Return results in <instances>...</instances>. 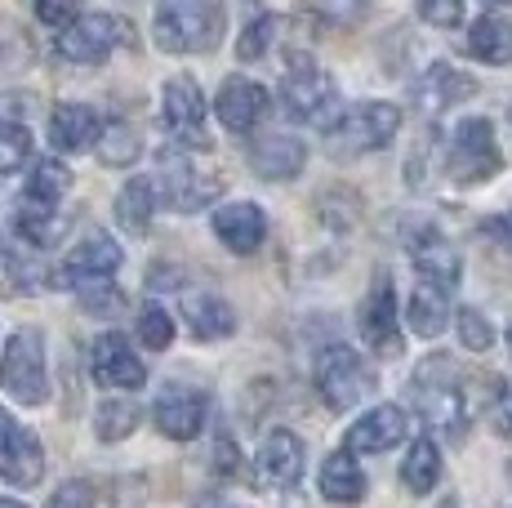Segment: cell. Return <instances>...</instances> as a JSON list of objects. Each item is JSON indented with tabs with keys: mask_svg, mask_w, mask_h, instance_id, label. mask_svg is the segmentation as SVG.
<instances>
[{
	"mask_svg": "<svg viewBox=\"0 0 512 508\" xmlns=\"http://www.w3.org/2000/svg\"><path fill=\"white\" fill-rule=\"evenodd\" d=\"M223 27H228L223 0H161L156 5V45L165 54L219 50Z\"/></svg>",
	"mask_w": 512,
	"mask_h": 508,
	"instance_id": "6da1fadb",
	"label": "cell"
},
{
	"mask_svg": "<svg viewBox=\"0 0 512 508\" xmlns=\"http://www.w3.org/2000/svg\"><path fill=\"white\" fill-rule=\"evenodd\" d=\"M410 402H415L419 419L441 433H464L468 424V402H464V379L450 357H428L419 375L410 379Z\"/></svg>",
	"mask_w": 512,
	"mask_h": 508,
	"instance_id": "7a4b0ae2",
	"label": "cell"
},
{
	"mask_svg": "<svg viewBox=\"0 0 512 508\" xmlns=\"http://www.w3.org/2000/svg\"><path fill=\"white\" fill-rule=\"evenodd\" d=\"M401 130V107L392 103H357L348 112L334 116V125L326 130V152L334 161H357L379 148H388Z\"/></svg>",
	"mask_w": 512,
	"mask_h": 508,
	"instance_id": "3957f363",
	"label": "cell"
},
{
	"mask_svg": "<svg viewBox=\"0 0 512 508\" xmlns=\"http://www.w3.org/2000/svg\"><path fill=\"white\" fill-rule=\"evenodd\" d=\"M0 388L18 406H41L49 397V366H45V335L41 330H14L0 357Z\"/></svg>",
	"mask_w": 512,
	"mask_h": 508,
	"instance_id": "277c9868",
	"label": "cell"
},
{
	"mask_svg": "<svg viewBox=\"0 0 512 508\" xmlns=\"http://www.w3.org/2000/svg\"><path fill=\"white\" fill-rule=\"evenodd\" d=\"M281 99H285V112H290L294 121L321 125V130H330L334 116L343 112L339 90H334V76L326 67L312 63L308 54L290 63V72H285V81H281Z\"/></svg>",
	"mask_w": 512,
	"mask_h": 508,
	"instance_id": "5b68a950",
	"label": "cell"
},
{
	"mask_svg": "<svg viewBox=\"0 0 512 508\" xmlns=\"http://www.w3.org/2000/svg\"><path fill=\"white\" fill-rule=\"evenodd\" d=\"M504 170V152H499V139H495V125L481 121V116H468V121L455 125L446 143V174L455 183H486Z\"/></svg>",
	"mask_w": 512,
	"mask_h": 508,
	"instance_id": "8992f818",
	"label": "cell"
},
{
	"mask_svg": "<svg viewBox=\"0 0 512 508\" xmlns=\"http://www.w3.org/2000/svg\"><path fill=\"white\" fill-rule=\"evenodd\" d=\"M312 379H317V393H321V402H326L330 410H352V406H361L374 393V370L343 344H334V348H326V353L317 357Z\"/></svg>",
	"mask_w": 512,
	"mask_h": 508,
	"instance_id": "52a82bcc",
	"label": "cell"
},
{
	"mask_svg": "<svg viewBox=\"0 0 512 508\" xmlns=\"http://www.w3.org/2000/svg\"><path fill=\"white\" fill-rule=\"evenodd\" d=\"M116 45H134V27L125 18L112 14H85L72 18V23L58 32V54L67 63H81V67H98Z\"/></svg>",
	"mask_w": 512,
	"mask_h": 508,
	"instance_id": "ba28073f",
	"label": "cell"
},
{
	"mask_svg": "<svg viewBox=\"0 0 512 508\" xmlns=\"http://www.w3.org/2000/svg\"><path fill=\"white\" fill-rule=\"evenodd\" d=\"M161 121L170 139L187 152H210V130H205V99L192 76H174L161 90Z\"/></svg>",
	"mask_w": 512,
	"mask_h": 508,
	"instance_id": "9c48e42d",
	"label": "cell"
},
{
	"mask_svg": "<svg viewBox=\"0 0 512 508\" xmlns=\"http://www.w3.org/2000/svg\"><path fill=\"white\" fill-rule=\"evenodd\" d=\"M0 477L9 486H36L45 477V451L41 437L27 424H18L9 410H0Z\"/></svg>",
	"mask_w": 512,
	"mask_h": 508,
	"instance_id": "30bf717a",
	"label": "cell"
},
{
	"mask_svg": "<svg viewBox=\"0 0 512 508\" xmlns=\"http://www.w3.org/2000/svg\"><path fill=\"white\" fill-rule=\"evenodd\" d=\"M361 339L370 344L374 357L392 361L401 357V326H397V295H392V277L388 272H379L366 295V304H361Z\"/></svg>",
	"mask_w": 512,
	"mask_h": 508,
	"instance_id": "8fae6325",
	"label": "cell"
},
{
	"mask_svg": "<svg viewBox=\"0 0 512 508\" xmlns=\"http://www.w3.org/2000/svg\"><path fill=\"white\" fill-rule=\"evenodd\" d=\"M121 259H125L121 246H116L107 232H90V237L63 259V268L54 272V286L81 290V286H94V281H112Z\"/></svg>",
	"mask_w": 512,
	"mask_h": 508,
	"instance_id": "7c38bea8",
	"label": "cell"
},
{
	"mask_svg": "<svg viewBox=\"0 0 512 508\" xmlns=\"http://www.w3.org/2000/svg\"><path fill=\"white\" fill-rule=\"evenodd\" d=\"M406 437H410V415L401 406L383 402V406L366 410V415L348 428L343 451H352V455H383V451H392V446H401Z\"/></svg>",
	"mask_w": 512,
	"mask_h": 508,
	"instance_id": "4fadbf2b",
	"label": "cell"
},
{
	"mask_svg": "<svg viewBox=\"0 0 512 508\" xmlns=\"http://www.w3.org/2000/svg\"><path fill=\"white\" fill-rule=\"evenodd\" d=\"M161 201L170 205V210L179 214H192L201 210V205L214 201V192H219V183L210 179V174H201L192 161H183L179 152H161Z\"/></svg>",
	"mask_w": 512,
	"mask_h": 508,
	"instance_id": "5bb4252c",
	"label": "cell"
},
{
	"mask_svg": "<svg viewBox=\"0 0 512 508\" xmlns=\"http://www.w3.org/2000/svg\"><path fill=\"white\" fill-rule=\"evenodd\" d=\"M90 375H94V384L121 388V393H134V388L147 384V370H143L139 353H134L130 339H121V335L94 339V348H90Z\"/></svg>",
	"mask_w": 512,
	"mask_h": 508,
	"instance_id": "9a60e30c",
	"label": "cell"
},
{
	"mask_svg": "<svg viewBox=\"0 0 512 508\" xmlns=\"http://www.w3.org/2000/svg\"><path fill=\"white\" fill-rule=\"evenodd\" d=\"M254 477H259L263 491H290L303 477V442L290 428L268 433V442L259 446V459H254Z\"/></svg>",
	"mask_w": 512,
	"mask_h": 508,
	"instance_id": "2e32d148",
	"label": "cell"
},
{
	"mask_svg": "<svg viewBox=\"0 0 512 508\" xmlns=\"http://www.w3.org/2000/svg\"><path fill=\"white\" fill-rule=\"evenodd\" d=\"M472 94H477V81L455 63H432L415 81V103L423 116H446L450 107L468 103Z\"/></svg>",
	"mask_w": 512,
	"mask_h": 508,
	"instance_id": "e0dca14e",
	"label": "cell"
},
{
	"mask_svg": "<svg viewBox=\"0 0 512 508\" xmlns=\"http://www.w3.org/2000/svg\"><path fill=\"white\" fill-rule=\"evenodd\" d=\"M268 90H263L259 81H245V76H228L219 90V99H214V112H219V121L228 125L232 134H250L254 125L268 116Z\"/></svg>",
	"mask_w": 512,
	"mask_h": 508,
	"instance_id": "ac0fdd59",
	"label": "cell"
},
{
	"mask_svg": "<svg viewBox=\"0 0 512 508\" xmlns=\"http://www.w3.org/2000/svg\"><path fill=\"white\" fill-rule=\"evenodd\" d=\"M152 410H156V428H161L165 437H174V442H192V437L205 428V397L187 384L161 388V397H156Z\"/></svg>",
	"mask_w": 512,
	"mask_h": 508,
	"instance_id": "d6986e66",
	"label": "cell"
},
{
	"mask_svg": "<svg viewBox=\"0 0 512 508\" xmlns=\"http://www.w3.org/2000/svg\"><path fill=\"white\" fill-rule=\"evenodd\" d=\"M214 232L232 254H254L268 237V214L250 201H228L214 210Z\"/></svg>",
	"mask_w": 512,
	"mask_h": 508,
	"instance_id": "ffe728a7",
	"label": "cell"
},
{
	"mask_svg": "<svg viewBox=\"0 0 512 508\" xmlns=\"http://www.w3.org/2000/svg\"><path fill=\"white\" fill-rule=\"evenodd\" d=\"M98 130H103V121H98V112L85 103H58L54 116H49V143H54L58 152L94 148Z\"/></svg>",
	"mask_w": 512,
	"mask_h": 508,
	"instance_id": "44dd1931",
	"label": "cell"
},
{
	"mask_svg": "<svg viewBox=\"0 0 512 508\" xmlns=\"http://www.w3.org/2000/svg\"><path fill=\"white\" fill-rule=\"evenodd\" d=\"M303 161H308V152H303L299 139H290V134H263L259 143L250 148V165L259 179H294V174L303 170Z\"/></svg>",
	"mask_w": 512,
	"mask_h": 508,
	"instance_id": "7402d4cb",
	"label": "cell"
},
{
	"mask_svg": "<svg viewBox=\"0 0 512 508\" xmlns=\"http://www.w3.org/2000/svg\"><path fill=\"white\" fill-rule=\"evenodd\" d=\"M410 254H415V268L423 281H437V286L455 290L459 286V254L441 232H423L419 241H410Z\"/></svg>",
	"mask_w": 512,
	"mask_h": 508,
	"instance_id": "603a6c76",
	"label": "cell"
},
{
	"mask_svg": "<svg viewBox=\"0 0 512 508\" xmlns=\"http://www.w3.org/2000/svg\"><path fill=\"white\" fill-rule=\"evenodd\" d=\"M406 317H410V326H415V335L437 339L441 330H446V321H450V290L437 286V281H423L419 277V286L410 290Z\"/></svg>",
	"mask_w": 512,
	"mask_h": 508,
	"instance_id": "cb8c5ba5",
	"label": "cell"
},
{
	"mask_svg": "<svg viewBox=\"0 0 512 508\" xmlns=\"http://www.w3.org/2000/svg\"><path fill=\"white\" fill-rule=\"evenodd\" d=\"M321 495L330 504H361L366 500V473H361L357 455L352 451H334L321 464Z\"/></svg>",
	"mask_w": 512,
	"mask_h": 508,
	"instance_id": "d4e9b609",
	"label": "cell"
},
{
	"mask_svg": "<svg viewBox=\"0 0 512 508\" xmlns=\"http://www.w3.org/2000/svg\"><path fill=\"white\" fill-rule=\"evenodd\" d=\"M156 205H161V192H156V179H130L121 188V197H116V223H121L125 232H134V237H143L147 228H152V214Z\"/></svg>",
	"mask_w": 512,
	"mask_h": 508,
	"instance_id": "484cf974",
	"label": "cell"
},
{
	"mask_svg": "<svg viewBox=\"0 0 512 508\" xmlns=\"http://www.w3.org/2000/svg\"><path fill=\"white\" fill-rule=\"evenodd\" d=\"M183 317H187V326H192L196 339H228L236 330V312L223 304L219 295H187Z\"/></svg>",
	"mask_w": 512,
	"mask_h": 508,
	"instance_id": "4316f807",
	"label": "cell"
},
{
	"mask_svg": "<svg viewBox=\"0 0 512 508\" xmlns=\"http://www.w3.org/2000/svg\"><path fill=\"white\" fill-rule=\"evenodd\" d=\"M72 188V170L63 161H36V170L27 174L23 205L27 210H58V201Z\"/></svg>",
	"mask_w": 512,
	"mask_h": 508,
	"instance_id": "83f0119b",
	"label": "cell"
},
{
	"mask_svg": "<svg viewBox=\"0 0 512 508\" xmlns=\"http://www.w3.org/2000/svg\"><path fill=\"white\" fill-rule=\"evenodd\" d=\"M468 50L477 54L481 63H490V67L512 63V23L508 18H499V14L477 18L472 32H468Z\"/></svg>",
	"mask_w": 512,
	"mask_h": 508,
	"instance_id": "f1b7e54d",
	"label": "cell"
},
{
	"mask_svg": "<svg viewBox=\"0 0 512 508\" xmlns=\"http://www.w3.org/2000/svg\"><path fill=\"white\" fill-rule=\"evenodd\" d=\"M401 482H406L410 495H428L432 486L441 482V451L432 437H419V442L410 446L406 464H401Z\"/></svg>",
	"mask_w": 512,
	"mask_h": 508,
	"instance_id": "f546056e",
	"label": "cell"
},
{
	"mask_svg": "<svg viewBox=\"0 0 512 508\" xmlns=\"http://www.w3.org/2000/svg\"><path fill=\"white\" fill-rule=\"evenodd\" d=\"M134 428H139V406H134L130 397H107V402L94 410L98 442H125Z\"/></svg>",
	"mask_w": 512,
	"mask_h": 508,
	"instance_id": "4dcf8cb0",
	"label": "cell"
},
{
	"mask_svg": "<svg viewBox=\"0 0 512 508\" xmlns=\"http://www.w3.org/2000/svg\"><path fill=\"white\" fill-rule=\"evenodd\" d=\"M14 228H18V237H23L27 246L49 250V246H58V237H63V214L58 210H27V205H18Z\"/></svg>",
	"mask_w": 512,
	"mask_h": 508,
	"instance_id": "1f68e13d",
	"label": "cell"
},
{
	"mask_svg": "<svg viewBox=\"0 0 512 508\" xmlns=\"http://www.w3.org/2000/svg\"><path fill=\"white\" fill-rule=\"evenodd\" d=\"M94 148H98V161L116 170V165H130L134 156H139V134H134L125 121H107L103 130H98Z\"/></svg>",
	"mask_w": 512,
	"mask_h": 508,
	"instance_id": "d6a6232c",
	"label": "cell"
},
{
	"mask_svg": "<svg viewBox=\"0 0 512 508\" xmlns=\"http://www.w3.org/2000/svg\"><path fill=\"white\" fill-rule=\"evenodd\" d=\"M23 161H32V134L18 121H0V174L23 170Z\"/></svg>",
	"mask_w": 512,
	"mask_h": 508,
	"instance_id": "836d02e7",
	"label": "cell"
},
{
	"mask_svg": "<svg viewBox=\"0 0 512 508\" xmlns=\"http://www.w3.org/2000/svg\"><path fill=\"white\" fill-rule=\"evenodd\" d=\"M139 339H143V348H152V353H165V348L174 344V317L161 304H147L139 312Z\"/></svg>",
	"mask_w": 512,
	"mask_h": 508,
	"instance_id": "e575fe53",
	"label": "cell"
},
{
	"mask_svg": "<svg viewBox=\"0 0 512 508\" xmlns=\"http://www.w3.org/2000/svg\"><path fill=\"white\" fill-rule=\"evenodd\" d=\"M272 36H277V18H272V14L250 18V27H245L241 41H236V58H241V63H259V58L268 54Z\"/></svg>",
	"mask_w": 512,
	"mask_h": 508,
	"instance_id": "d590c367",
	"label": "cell"
},
{
	"mask_svg": "<svg viewBox=\"0 0 512 508\" xmlns=\"http://www.w3.org/2000/svg\"><path fill=\"white\" fill-rule=\"evenodd\" d=\"M76 295H81V308L90 312V317H116V312L125 308V295L112 286V281H94V286H81Z\"/></svg>",
	"mask_w": 512,
	"mask_h": 508,
	"instance_id": "8d00e7d4",
	"label": "cell"
},
{
	"mask_svg": "<svg viewBox=\"0 0 512 508\" xmlns=\"http://www.w3.org/2000/svg\"><path fill=\"white\" fill-rule=\"evenodd\" d=\"M459 339H464V348H472V353H486L495 344V330H490V321L477 308H464L459 312Z\"/></svg>",
	"mask_w": 512,
	"mask_h": 508,
	"instance_id": "74e56055",
	"label": "cell"
},
{
	"mask_svg": "<svg viewBox=\"0 0 512 508\" xmlns=\"http://www.w3.org/2000/svg\"><path fill=\"white\" fill-rule=\"evenodd\" d=\"M415 5L432 27H459L464 18V0H415Z\"/></svg>",
	"mask_w": 512,
	"mask_h": 508,
	"instance_id": "f35d334b",
	"label": "cell"
},
{
	"mask_svg": "<svg viewBox=\"0 0 512 508\" xmlns=\"http://www.w3.org/2000/svg\"><path fill=\"white\" fill-rule=\"evenodd\" d=\"M76 14H81V0H36V18H41L45 27H58V32H63Z\"/></svg>",
	"mask_w": 512,
	"mask_h": 508,
	"instance_id": "ab89813d",
	"label": "cell"
},
{
	"mask_svg": "<svg viewBox=\"0 0 512 508\" xmlns=\"http://www.w3.org/2000/svg\"><path fill=\"white\" fill-rule=\"evenodd\" d=\"M45 508H94V486L90 482H63L49 495Z\"/></svg>",
	"mask_w": 512,
	"mask_h": 508,
	"instance_id": "60d3db41",
	"label": "cell"
},
{
	"mask_svg": "<svg viewBox=\"0 0 512 508\" xmlns=\"http://www.w3.org/2000/svg\"><path fill=\"white\" fill-rule=\"evenodd\" d=\"M490 424H495L499 437H508V442H512V379H504V384H499L495 410H490Z\"/></svg>",
	"mask_w": 512,
	"mask_h": 508,
	"instance_id": "b9f144b4",
	"label": "cell"
},
{
	"mask_svg": "<svg viewBox=\"0 0 512 508\" xmlns=\"http://www.w3.org/2000/svg\"><path fill=\"white\" fill-rule=\"evenodd\" d=\"M321 14H330L334 23H361V14H366V5L361 0H317Z\"/></svg>",
	"mask_w": 512,
	"mask_h": 508,
	"instance_id": "7bdbcfd3",
	"label": "cell"
},
{
	"mask_svg": "<svg viewBox=\"0 0 512 508\" xmlns=\"http://www.w3.org/2000/svg\"><path fill=\"white\" fill-rule=\"evenodd\" d=\"M486 237H495L499 246L512 254V210L508 214H495V219H486Z\"/></svg>",
	"mask_w": 512,
	"mask_h": 508,
	"instance_id": "ee69618b",
	"label": "cell"
},
{
	"mask_svg": "<svg viewBox=\"0 0 512 508\" xmlns=\"http://www.w3.org/2000/svg\"><path fill=\"white\" fill-rule=\"evenodd\" d=\"M0 508H27V504H18V500H0Z\"/></svg>",
	"mask_w": 512,
	"mask_h": 508,
	"instance_id": "f6af8a7d",
	"label": "cell"
},
{
	"mask_svg": "<svg viewBox=\"0 0 512 508\" xmlns=\"http://www.w3.org/2000/svg\"><path fill=\"white\" fill-rule=\"evenodd\" d=\"M441 508H459V500H441Z\"/></svg>",
	"mask_w": 512,
	"mask_h": 508,
	"instance_id": "bcb514c9",
	"label": "cell"
},
{
	"mask_svg": "<svg viewBox=\"0 0 512 508\" xmlns=\"http://www.w3.org/2000/svg\"><path fill=\"white\" fill-rule=\"evenodd\" d=\"M486 5H508V0H486Z\"/></svg>",
	"mask_w": 512,
	"mask_h": 508,
	"instance_id": "7dc6e473",
	"label": "cell"
},
{
	"mask_svg": "<svg viewBox=\"0 0 512 508\" xmlns=\"http://www.w3.org/2000/svg\"><path fill=\"white\" fill-rule=\"evenodd\" d=\"M508 348H512V326H508Z\"/></svg>",
	"mask_w": 512,
	"mask_h": 508,
	"instance_id": "c3c4849f",
	"label": "cell"
},
{
	"mask_svg": "<svg viewBox=\"0 0 512 508\" xmlns=\"http://www.w3.org/2000/svg\"><path fill=\"white\" fill-rule=\"evenodd\" d=\"M508 477H512V464H508Z\"/></svg>",
	"mask_w": 512,
	"mask_h": 508,
	"instance_id": "681fc988",
	"label": "cell"
}]
</instances>
